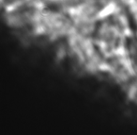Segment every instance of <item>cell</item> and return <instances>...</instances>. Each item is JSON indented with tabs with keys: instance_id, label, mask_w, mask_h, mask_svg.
I'll return each instance as SVG.
<instances>
[{
	"instance_id": "cell-1",
	"label": "cell",
	"mask_w": 137,
	"mask_h": 135,
	"mask_svg": "<svg viewBox=\"0 0 137 135\" xmlns=\"http://www.w3.org/2000/svg\"><path fill=\"white\" fill-rule=\"evenodd\" d=\"M47 9L51 11H54V12H57L58 10H60V6L57 5V3H50L47 5Z\"/></svg>"
}]
</instances>
